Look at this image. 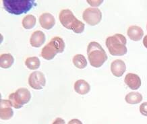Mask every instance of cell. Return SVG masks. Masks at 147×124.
I'll list each match as a JSON object with an SVG mask.
<instances>
[{
	"label": "cell",
	"mask_w": 147,
	"mask_h": 124,
	"mask_svg": "<svg viewBox=\"0 0 147 124\" xmlns=\"http://www.w3.org/2000/svg\"><path fill=\"white\" fill-rule=\"evenodd\" d=\"M14 62L13 57L10 53L1 54L0 56V66L2 68H9Z\"/></svg>",
	"instance_id": "obj_16"
},
{
	"label": "cell",
	"mask_w": 147,
	"mask_h": 124,
	"mask_svg": "<svg viewBox=\"0 0 147 124\" xmlns=\"http://www.w3.org/2000/svg\"><path fill=\"white\" fill-rule=\"evenodd\" d=\"M45 34L41 30L33 32L30 38V43L34 47H40L45 41Z\"/></svg>",
	"instance_id": "obj_13"
},
{
	"label": "cell",
	"mask_w": 147,
	"mask_h": 124,
	"mask_svg": "<svg viewBox=\"0 0 147 124\" xmlns=\"http://www.w3.org/2000/svg\"><path fill=\"white\" fill-rule=\"evenodd\" d=\"M124 82L131 90H137L141 86V79L136 73H128L125 75Z\"/></svg>",
	"instance_id": "obj_11"
},
{
	"label": "cell",
	"mask_w": 147,
	"mask_h": 124,
	"mask_svg": "<svg viewBox=\"0 0 147 124\" xmlns=\"http://www.w3.org/2000/svg\"><path fill=\"white\" fill-rule=\"evenodd\" d=\"M30 92L26 88H18L16 92L11 93L8 96V100L10 102L11 105L17 109L22 108L24 104L28 103L30 100Z\"/></svg>",
	"instance_id": "obj_6"
},
{
	"label": "cell",
	"mask_w": 147,
	"mask_h": 124,
	"mask_svg": "<svg viewBox=\"0 0 147 124\" xmlns=\"http://www.w3.org/2000/svg\"><path fill=\"white\" fill-rule=\"evenodd\" d=\"M125 101L127 103L134 104H138L142 100V96L140 93L136 92H131L128 93L126 96H125Z\"/></svg>",
	"instance_id": "obj_17"
},
{
	"label": "cell",
	"mask_w": 147,
	"mask_h": 124,
	"mask_svg": "<svg viewBox=\"0 0 147 124\" xmlns=\"http://www.w3.org/2000/svg\"><path fill=\"white\" fill-rule=\"evenodd\" d=\"M143 44L147 49V35H146L143 38Z\"/></svg>",
	"instance_id": "obj_25"
},
{
	"label": "cell",
	"mask_w": 147,
	"mask_h": 124,
	"mask_svg": "<svg viewBox=\"0 0 147 124\" xmlns=\"http://www.w3.org/2000/svg\"><path fill=\"white\" fill-rule=\"evenodd\" d=\"M28 84L34 90H41L46 84L45 75L40 71H33L28 77Z\"/></svg>",
	"instance_id": "obj_8"
},
{
	"label": "cell",
	"mask_w": 147,
	"mask_h": 124,
	"mask_svg": "<svg viewBox=\"0 0 147 124\" xmlns=\"http://www.w3.org/2000/svg\"><path fill=\"white\" fill-rule=\"evenodd\" d=\"M127 40L123 34H115L106 38L105 44L110 54L113 56H122L127 53Z\"/></svg>",
	"instance_id": "obj_2"
},
{
	"label": "cell",
	"mask_w": 147,
	"mask_h": 124,
	"mask_svg": "<svg viewBox=\"0 0 147 124\" xmlns=\"http://www.w3.org/2000/svg\"><path fill=\"white\" fill-rule=\"evenodd\" d=\"M59 18L61 24L65 28L73 30L75 33H82L84 30V23L78 20L70 9H62L59 14Z\"/></svg>",
	"instance_id": "obj_3"
},
{
	"label": "cell",
	"mask_w": 147,
	"mask_h": 124,
	"mask_svg": "<svg viewBox=\"0 0 147 124\" xmlns=\"http://www.w3.org/2000/svg\"><path fill=\"white\" fill-rule=\"evenodd\" d=\"M74 90L81 95H84V94H88L90 92V86L86 80L80 79L76 81L74 86Z\"/></svg>",
	"instance_id": "obj_15"
},
{
	"label": "cell",
	"mask_w": 147,
	"mask_h": 124,
	"mask_svg": "<svg viewBox=\"0 0 147 124\" xmlns=\"http://www.w3.org/2000/svg\"><path fill=\"white\" fill-rule=\"evenodd\" d=\"M39 22L42 28L46 30H49L53 28L55 25V19L51 13L45 12L40 16Z\"/></svg>",
	"instance_id": "obj_12"
},
{
	"label": "cell",
	"mask_w": 147,
	"mask_h": 124,
	"mask_svg": "<svg viewBox=\"0 0 147 124\" xmlns=\"http://www.w3.org/2000/svg\"><path fill=\"white\" fill-rule=\"evenodd\" d=\"M64 49L65 42L59 36H55L42 48L40 55L46 60H51L57 53H62Z\"/></svg>",
	"instance_id": "obj_5"
},
{
	"label": "cell",
	"mask_w": 147,
	"mask_h": 124,
	"mask_svg": "<svg viewBox=\"0 0 147 124\" xmlns=\"http://www.w3.org/2000/svg\"><path fill=\"white\" fill-rule=\"evenodd\" d=\"M9 100L1 99L0 102V117L2 120H8L12 117L13 111Z\"/></svg>",
	"instance_id": "obj_9"
},
{
	"label": "cell",
	"mask_w": 147,
	"mask_h": 124,
	"mask_svg": "<svg viewBox=\"0 0 147 124\" xmlns=\"http://www.w3.org/2000/svg\"><path fill=\"white\" fill-rule=\"evenodd\" d=\"M67 124H82V123L78 119H73L70 120Z\"/></svg>",
	"instance_id": "obj_24"
},
{
	"label": "cell",
	"mask_w": 147,
	"mask_h": 124,
	"mask_svg": "<svg viewBox=\"0 0 147 124\" xmlns=\"http://www.w3.org/2000/svg\"><path fill=\"white\" fill-rule=\"evenodd\" d=\"M126 70L125 62L121 59H115L111 64V71L114 76L119 78L122 76Z\"/></svg>",
	"instance_id": "obj_10"
},
{
	"label": "cell",
	"mask_w": 147,
	"mask_h": 124,
	"mask_svg": "<svg viewBox=\"0 0 147 124\" xmlns=\"http://www.w3.org/2000/svg\"><path fill=\"white\" fill-rule=\"evenodd\" d=\"M103 2V1H87V3H89V4L92 7H97L98 5H100L101 3Z\"/></svg>",
	"instance_id": "obj_22"
},
{
	"label": "cell",
	"mask_w": 147,
	"mask_h": 124,
	"mask_svg": "<svg viewBox=\"0 0 147 124\" xmlns=\"http://www.w3.org/2000/svg\"><path fill=\"white\" fill-rule=\"evenodd\" d=\"M3 7L9 13L20 15L26 13L32 7L36 5L34 1H11L3 0Z\"/></svg>",
	"instance_id": "obj_4"
},
{
	"label": "cell",
	"mask_w": 147,
	"mask_h": 124,
	"mask_svg": "<svg viewBox=\"0 0 147 124\" xmlns=\"http://www.w3.org/2000/svg\"><path fill=\"white\" fill-rule=\"evenodd\" d=\"M25 65L28 69L35 70L40 67V61L37 57H29L25 61Z\"/></svg>",
	"instance_id": "obj_20"
},
{
	"label": "cell",
	"mask_w": 147,
	"mask_h": 124,
	"mask_svg": "<svg viewBox=\"0 0 147 124\" xmlns=\"http://www.w3.org/2000/svg\"><path fill=\"white\" fill-rule=\"evenodd\" d=\"M72 62L74 65L78 69H84L87 65L86 57L81 54H77V55L74 56Z\"/></svg>",
	"instance_id": "obj_18"
},
{
	"label": "cell",
	"mask_w": 147,
	"mask_h": 124,
	"mask_svg": "<svg viewBox=\"0 0 147 124\" xmlns=\"http://www.w3.org/2000/svg\"><path fill=\"white\" fill-rule=\"evenodd\" d=\"M146 29H147V25H146Z\"/></svg>",
	"instance_id": "obj_26"
},
{
	"label": "cell",
	"mask_w": 147,
	"mask_h": 124,
	"mask_svg": "<svg viewBox=\"0 0 147 124\" xmlns=\"http://www.w3.org/2000/svg\"><path fill=\"white\" fill-rule=\"evenodd\" d=\"M127 34L131 40L134 41H139L144 35V31L142 28L136 25L130 26L127 30Z\"/></svg>",
	"instance_id": "obj_14"
},
{
	"label": "cell",
	"mask_w": 147,
	"mask_h": 124,
	"mask_svg": "<svg viewBox=\"0 0 147 124\" xmlns=\"http://www.w3.org/2000/svg\"><path fill=\"white\" fill-rule=\"evenodd\" d=\"M82 18L87 24L90 26H95L102 19L101 11L98 8L88 7L83 11Z\"/></svg>",
	"instance_id": "obj_7"
},
{
	"label": "cell",
	"mask_w": 147,
	"mask_h": 124,
	"mask_svg": "<svg viewBox=\"0 0 147 124\" xmlns=\"http://www.w3.org/2000/svg\"><path fill=\"white\" fill-rule=\"evenodd\" d=\"M36 19L35 16L32 14H28L22 19V24L25 29H31L35 26Z\"/></svg>",
	"instance_id": "obj_19"
},
{
	"label": "cell",
	"mask_w": 147,
	"mask_h": 124,
	"mask_svg": "<svg viewBox=\"0 0 147 124\" xmlns=\"http://www.w3.org/2000/svg\"><path fill=\"white\" fill-rule=\"evenodd\" d=\"M87 55L90 65L94 67H101L107 61V55L102 46L97 42H90L87 46Z\"/></svg>",
	"instance_id": "obj_1"
},
{
	"label": "cell",
	"mask_w": 147,
	"mask_h": 124,
	"mask_svg": "<svg viewBox=\"0 0 147 124\" xmlns=\"http://www.w3.org/2000/svg\"><path fill=\"white\" fill-rule=\"evenodd\" d=\"M52 124H65V121L62 119V118L57 117L56 118L55 121L52 123Z\"/></svg>",
	"instance_id": "obj_23"
},
{
	"label": "cell",
	"mask_w": 147,
	"mask_h": 124,
	"mask_svg": "<svg viewBox=\"0 0 147 124\" xmlns=\"http://www.w3.org/2000/svg\"><path fill=\"white\" fill-rule=\"evenodd\" d=\"M140 111L142 115L147 116V102H143L140 106Z\"/></svg>",
	"instance_id": "obj_21"
}]
</instances>
